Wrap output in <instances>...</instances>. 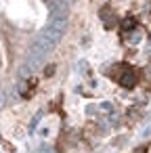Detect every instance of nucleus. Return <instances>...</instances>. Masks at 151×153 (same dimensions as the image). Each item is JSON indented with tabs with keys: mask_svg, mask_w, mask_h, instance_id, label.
I'll list each match as a JSON object with an SVG mask.
<instances>
[{
	"mask_svg": "<svg viewBox=\"0 0 151 153\" xmlns=\"http://www.w3.org/2000/svg\"><path fill=\"white\" fill-rule=\"evenodd\" d=\"M53 74H55V67H53V65H48V67L44 69V76L48 78V76H53Z\"/></svg>",
	"mask_w": 151,
	"mask_h": 153,
	"instance_id": "5",
	"label": "nucleus"
},
{
	"mask_svg": "<svg viewBox=\"0 0 151 153\" xmlns=\"http://www.w3.org/2000/svg\"><path fill=\"white\" fill-rule=\"evenodd\" d=\"M101 15H103V21H105V27H107V30H111V27H113V21L109 19V17H111V7H103V11H101Z\"/></svg>",
	"mask_w": 151,
	"mask_h": 153,
	"instance_id": "2",
	"label": "nucleus"
},
{
	"mask_svg": "<svg viewBox=\"0 0 151 153\" xmlns=\"http://www.w3.org/2000/svg\"><path fill=\"white\" fill-rule=\"evenodd\" d=\"M113 78L124 86V88H132L136 84V74L132 71V67L128 65H118V71L113 74Z\"/></svg>",
	"mask_w": 151,
	"mask_h": 153,
	"instance_id": "1",
	"label": "nucleus"
},
{
	"mask_svg": "<svg viewBox=\"0 0 151 153\" xmlns=\"http://www.w3.org/2000/svg\"><path fill=\"white\" fill-rule=\"evenodd\" d=\"M36 84H38V80L36 78H32V80H28L25 82V88H23V97L28 99V97H32V92L36 90Z\"/></svg>",
	"mask_w": 151,
	"mask_h": 153,
	"instance_id": "3",
	"label": "nucleus"
},
{
	"mask_svg": "<svg viewBox=\"0 0 151 153\" xmlns=\"http://www.w3.org/2000/svg\"><path fill=\"white\" fill-rule=\"evenodd\" d=\"M136 153H147V147H145V145H143V147H138V149H136Z\"/></svg>",
	"mask_w": 151,
	"mask_h": 153,
	"instance_id": "6",
	"label": "nucleus"
},
{
	"mask_svg": "<svg viewBox=\"0 0 151 153\" xmlns=\"http://www.w3.org/2000/svg\"><path fill=\"white\" fill-rule=\"evenodd\" d=\"M134 25H136V19H134L132 15H128V17H124V19H122V30H124V32L134 30Z\"/></svg>",
	"mask_w": 151,
	"mask_h": 153,
	"instance_id": "4",
	"label": "nucleus"
}]
</instances>
